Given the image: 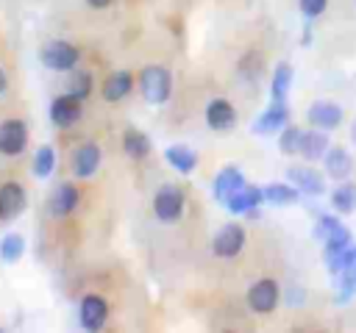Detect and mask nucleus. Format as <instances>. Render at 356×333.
<instances>
[{"label":"nucleus","instance_id":"1","mask_svg":"<svg viewBox=\"0 0 356 333\" xmlns=\"http://www.w3.org/2000/svg\"><path fill=\"white\" fill-rule=\"evenodd\" d=\"M139 89H142V97L153 105H161L170 100L172 94V78H170V69L153 64V67H145L142 75H139Z\"/></svg>","mask_w":356,"mask_h":333},{"label":"nucleus","instance_id":"2","mask_svg":"<svg viewBox=\"0 0 356 333\" xmlns=\"http://www.w3.org/2000/svg\"><path fill=\"white\" fill-rule=\"evenodd\" d=\"M39 58H42V64H44L47 69H53V72H70V69H75L81 53H78L75 44L56 39V42H47V44L42 47V56H39Z\"/></svg>","mask_w":356,"mask_h":333},{"label":"nucleus","instance_id":"3","mask_svg":"<svg viewBox=\"0 0 356 333\" xmlns=\"http://www.w3.org/2000/svg\"><path fill=\"white\" fill-rule=\"evenodd\" d=\"M184 203H186V200H184V191H181V189H175V186H161V189L156 191V197H153V214H156L161 222L172 225V222L181 219Z\"/></svg>","mask_w":356,"mask_h":333},{"label":"nucleus","instance_id":"4","mask_svg":"<svg viewBox=\"0 0 356 333\" xmlns=\"http://www.w3.org/2000/svg\"><path fill=\"white\" fill-rule=\"evenodd\" d=\"M242 247H245V228H242V225L228 222V225H222V228L214 233V241H211L214 255H220V258H234V255L242 253Z\"/></svg>","mask_w":356,"mask_h":333},{"label":"nucleus","instance_id":"5","mask_svg":"<svg viewBox=\"0 0 356 333\" xmlns=\"http://www.w3.org/2000/svg\"><path fill=\"white\" fill-rule=\"evenodd\" d=\"M248 305L253 314H270L278 305V283L273 278H261L248 289Z\"/></svg>","mask_w":356,"mask_h":333},{"label":"nucleus","instance_id":"6","mask_svg":"<svg viewBox=\"0 0 356 333\" xmlns=\"http://www.w3.org/2000/svg\"><path fill=\"white\" fill-rule=\"evenodd\" d=\"M81 100L75 94H58L53 103H50V122L56 128H72L78 119H81Z\"/></svg>","mask_w":356,"mask_h":333},{"label":"nucleus","instance_id":"7","mask_svg":"<svg viewBox=\"0 0 356 333\" xmlns=\"http://www.w3.org/2000/svg\"><path fill=\"white\" fill-rule=\"evenodd\" d=\"M25 144H28V128L22 119L0 122V153L3 155H19Z\"/></svg>","mask_w":356,"mask_h":333},{"label":"nucleus","instance_id":"8","mask_svg":"<svg viewBox=\"0 0 356 333\" xmlns=\"http://www.w3.org/2000/svg\"><path fill=\"white\" fill-rule=\"evenodd\" d=\"M28 205V197H25V189L14 180L3 183L0 186V222H11L17 219Z\"/></svg>","mask_w":356,"mask_h":333},{"label":"nucleus","instance_id":"9","mask_svg":"<svg viewBox=\"0 0 356 333\" xmlns=\"http://www.w3.org/2000/svg\"><path fill=\"white\" fill-rule=\"evenodd\" d=\"M78 316H81V325L86 330H100L106 325V319H108V302L100 294H86L81 300Z\"/></svg>","mask_w":356,"mask_h":333},{"label":"nucleus","instance_id":"10","mask_svg":"<svg viewBox=\"0 0 356 333\" xmlns=\"http://www.w3.org/2000/svg\"><path fill=\"white\" fill-rule=\"evenodd\" d=\"M264 203V191L253 183H242L222 205L231 211V214H248V211H256L259 205Z\"/></svg>","mask_w":356,"mask_h":333},{"label":"nucleus","instance_id":"11","mask_svg":"<svg viewBox=\"0 0 356 333\" xmlns=\"http://www.w3.org/2000/svg\"><path fill=\"white\" fill-rule=\"evenodd\" d=\"M306 117H309V122H312L314 128H320V130H334V128L342 122V108H339L337 103H331V100H314V103L309 105Z\"/></svg>","mask_w":356,"mask_h":333},{"label":"nucleus","instance_id":"12","mask_svg":"<svg viewBox=\"0 0 356 333\" xmlns=\"http://www.w3.org/2000/svg\"><path fill=\"white\" fill-rule=\"evenodd\" d=\"M286 119H289V105H286V100H273V103L264 108V114L253 122V133H256V136L273 133V130L284 128Z\"/></svg>","mask_w":356,"mask_h":333},{"label":"nucleus","instance_id":"13","mask_svg":"<svg viewBox=\"0 0 356 333\" xmlns=\"http://www.w3.org/2000/svg\"><path fill=\"white\" fill-rule=\"evenodd\" d=\"M234 122H236V111H234V105L228 103V100H222V97H217V100H211L209 105H206V125L211 128V130H231L234 128Z\"/></svg>","mask_w":356,"mask_h":333},{"label":"nucleus","instance_id":"14","mask_svg":"<svg viewBox=\"0 0 356 333\" xmlns=\"http://www.w3.org/2000/svg\"><path fill=\"white\" fill-rule=\"evenodd\" d=\"M286 178L300 189V191H306V194H323L325 191V180H323V175L317 172V169H312V166H300V164H295V166H289L286 169Z\"/></svg>","mask_w":356,"mask_h":333},{"label":"nucleus","instance_id":"15","mask_svg":"<svg viewBox=\"0 0 356 333\" xmlns=\"http://www.w3.org/2000/svg\"><path fill=\"white\" fill-rule=\"evenodd\" d=\"M100 147L97 144H92V142H86V144H81L78 150H75V155H72V172L78 175V178H92L95 172H97V166H100Z\"/></svg>","mask_w":356,"mask_h":333},{"label":"nucleus","instance_id":"16","mask_svg":"<svg viewBox=\"0 0 356 333\" xmlns=\"http://www.w3.org/2000/svg\"><path fill=\"white\" fill-rule=\"evenodd\" d=\"M323 161H325V175H331L334 180H345V178L350 175V169H353L350 153H348L345 147H339V144L328 147L325 155H323Z\"/></svg>","mask_w":356,"mask_h":333},{"label":"nucleus","instance_id":"17","mask_svg":"<svg viewBox=\"0 0 356 333\" xmlns=\"http://www.w3.org/2000/svg\"><path fill=\"white\" fill-rule=\"evenodd\" d=\"M78 200H81V191L72 183H61V186H56V191L50 197V214L53 216H67L78 208Z\"/></svg>","mask_w":356,"mask_h":333},{"label":"nucleus","instance_id":"18","mask_svg":"<svg viewBox=\"0 0 356 333\" xmlns=\"http://www.w3.org/2000/svg\"><path fill=\"white\" fill-rule=\"evenodd\" d=\"M131 89H134V78H131V72H125V69H117V72H111V75L103 80V97H106L108 103H120L122 97L131 94Z\"/></svg>","mask_w":356,"mask_h":333},{"label":"nucleus","instance_id":"19","mask_svg":"<svg viewBox=\"0 0 356 333\" xmlns=\"http://www.w3.org/2000/svg\"><path fill=\"white\" fill-rule=\"evenodd\" d=\"M164 158H167V164H170L172 169H178L181 175H189V172L197 166V153H195L192 147H186V144H170V147L164 150Z\"/></svg>","mask_w":356,"mask_h":333},{"label":"nucleus","instance_id":"20","mask_svg":"<svg viewBox=\"0 0 356 333\" xmlns=\"http://www.w3.org/2000/svg\"><path fill=\"white\" fill-rule=\"evenodd\" d=\"M242 183H245V178H242V172H239L236 166H222V169L217 172V178H214V197H217L220 203H225Z\"/></svg>","mask_w":356,"mask_h":333},{"label":"nucleus","instance_id":"21","mask_svg":"<svg viewBox=\"0 0 356 333\" xmlns=\"http://www.w3.org/2000/svg\"><path fill=\"white\" fill-rule=\"evenodd\" d=\"M325 150H328V136H325V133H320V130H303L298 153H300L306 161H317V158H323Z\"/></svg>","mask_w":356,"mask_h":333},{"label":"nucleus","instance_id":"22","mask_svg":"<svg viewBox=\"0 0 356 333\" xmlns=\"http://www.w3.org/2000/svg\"><path fill=\"white\" fill-rule=\"evenodd\" d=\"M261 191H264V203H270V205H292L300 200V189L289 186V183H270Z\"/></svg>","mask_w":356,"mask_h":333},{"label":"nucleus","instance_id":"23","mask_svg":"<svg viewBox=\"0 0 356 333\" xmlns=\"http://www.w3.org/2000/svg\"><path fill=\"white\" fill-rule=\"evenodd\" d=\"M122 150H125V155H131V158H145L147 153H150V139L142 133V130H136V128H128L125 133H122Z\"/></svg>","mask_w":356,"mask_h":333},{"label":"nucleus","instance_id":"24","mask_svg":"<svg viewBox=\"0 0 356 333\" xmlns=\"http://www.w3.org/2000/svg\"><path fill=\"white\" fill-rule=\"evenodd\" d=\"M331 205L337 214H353L356 211V183H339L331 191Z\"/></svg>","mask_w":356,"mask_h":333},{"label":"nucleus","instance_id":"25","mask_svg":"<svg viewBox=\"0 0 356 333\" xmlns=\"http://www.w3.org/2000/svg\"><path fill=\"white\" fill-rule=\"evenodd\" d=\"M323 241H325V258H331V255H342V253L350 247V230H348L345 225H337Z\"/></svg>","mask_w":356,"mask_h":333},{"label":"nucleus","instance_id":"26","mask_svg":"<svg viewBox=\"0 0 356 333\" xmlns=\"http://www.w3.org/2000/svg\"><path fill=\"white\" fill-rule=\"evenodd\" d=\"M22 253H25V239H22L19 233H6V236L0 239V258H3L6 264L19 261Z\"/></svg>","mask_w":356,"mask_h":333},{"label":"nucleus","instance_id":"27","mask_svg":"<svg viewBox=\"0 0 356 333\" xmlns=\"http://www.w3.org/2000/svg\"><path fill=\"white\" fill-rule=\"evenodd\" d=\"M67 92L75 94L78 100H86L92 94V75L86 69H70V80H67Z\"/></svg>","mask_w":356,"mask_h":333},{"label":"nucleus","instance_id":"28","mask_svg":"<svg viewBox=\"0 0 356 333\" xmlns=\"http://www.w3.org/2000/svg\"><path fill=\"white\" fill-rule=\"evenodd\" d=\"M53 169H56V150H53L50 144H44V147H39L36 155H33V175H36V178H50Z\"/></svg>","mask_w":356,"mask_h":333},{"label":"nucleus","instance_id":"29","mask_svg":"<svg viewBox=\"0 0 356 333\" xmlns=\"http://www.w3.org/2000/svg\"><path fill=\"white\" fill-rule=\"evenodd\" d=\"M289 83H292V67L289 64H278L275 75H273V100H286Z\"/></svg>","mask_w":356,"mask_h":333},{"label":"nucleus","instance_id":"30","mask_svg":"<svg viewBox=\"0 0 356 333\" xmlns=\"http://www.w3.org/2000/svg\"><path fill=\"white\" fill-rule=\"evenodd\" d=\"M300 136H303V130H300L298 125H284V128H281V136H278V150H281L284 155L298 153V147H300Z\"/></svg>","mask_w":356,"mask_h":333},{"label":"nucleus","instance_id":"31","mask_svg":"<svg viewBox=\"0 0 356 333\" xmlns=\"http://www.w3.org/2000/svg\"><path fill=\"white\" fill-rule=\"evenodd\" d=\"M325 6H328V0H300V11H303L309 19L320 17V14L325 11Z\"/></svg>","mask_w":356,"mask_h":333},{"label":"nucleus","instance_id":"32","mask_svg":"<svg viewBox=\"0 0 356 333\" xmlns=\"http://www.w3.org/2000/svg\"><path fill=\"white\" fill-rule=\"evenodd\" d=\"M337 225H342V222H339L337 216H320V222H317V230H314V236H317V239H325V236H328V233H331V230H334Z\"/></svg>","mask_w":356,"mask_h":333},{"label":"nucleus","instance_id":"33","mask_svg":"<svg viewBox=\"0 0 356 333\" xmlns=\"http://www.w3.org/2000/svg\"><path fill=\"white\" fill-rule=\"evenodd\" d=\"M345 264H356V247H348L345 250Z\"/></svg>","mask_w":356,"mask_h":333},{"label":"nucleus","instance_id":"34","mask_svg":"<svg viewBox=\"0 0 356 333\" xmlns=\"http://www.w3.org/2000/svg\"><path fill=\"white\" fill-rule=\"evenodd\" d=\"M92 8H106V6H111V0H86Z\"/></svg>","mask_w":356,"mask_h":333},{"label":"nucleus","instance_id":"35","mask_svg":"<svg viewBox=\"0 0 356 333\" xmlns=\"http://www.w3.org/2000/svg\"><path fill=\"white\" fill-rule=\"evenodd\" d=\"M3 92H6V72L0 69V94H3Z\"/></svg>","mask_w":356,"mask_h":333},{"label":"nucleus","instance_id":"36","mask_svg":"<svg viewBox=\"0 0 356 333\" xmlns=\"http://www.w3.org/2000/svg\"><path fill=\"white\" fill-rule=\"evenodd\" d=\"M350 139H353V144H356V122L350 125Z\"/></svg>","mask_w":356,"mask_h":333}]
</instances>
